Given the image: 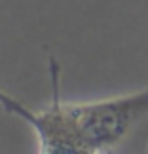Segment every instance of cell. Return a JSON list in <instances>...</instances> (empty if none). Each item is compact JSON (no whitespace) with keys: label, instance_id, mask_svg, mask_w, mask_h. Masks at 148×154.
Returning a JSON list of instances; mask_svg holds the SVG:
<instances>
[{"label":"cell","instance_id":"6da1fadb","mask_svg":"<svg viewBox=\"0 0 148 154\" xmlns=\"http://www.w3.org/2000/svg\"><path fill=\"white\" fill-rule=\"evenodd\" d=\"M63 109L82 141L97 154H106L148 114V88L99 101L63 103Z\"/></svg>","mask_w":148,"mask_h":154},{"label":"cell","instance_id":"7a4b0ae2","mask_svg":"<svg viewBox=\"0 0 148 154\" xmlns=\"http://www.w3.org/2000/svg\"><path fill=\"white\" fill-rule=\"evenodd\" d=\"M50 84L53 88L51 101L40 110L29 109L23 101L6 93L4 88H0V105L10 114L25 120L36 131L40 145L38 154H97L76 133L63 109V101L59 97V65L53 57L50 59Z\"/></svg>","mask_w":148,"mask_h":154}]
</instances>
